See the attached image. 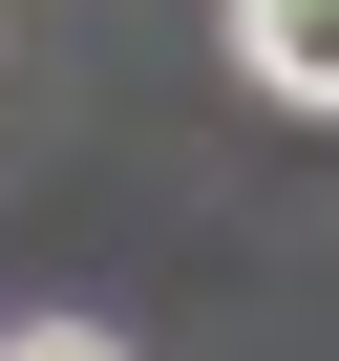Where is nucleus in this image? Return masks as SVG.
Returning <instances> with one entry per match:
<instances>
[{
    "mask_svg": "<svg viewBox=\"0 0 339 361\" xmlns=\"http://www.w3.org/2000/svg\"><path fill=\"white\" fill-rule=\"evenodd\" d=\"M0 361H127L106 319H22V340H0Z\"/></svg>",
    "mask_w": 339,
    "mask_h": 361,
    "instance_id": "obj_2",
    "label": "nucleus"
},
{
    "mask_svg": "<svg viewBox=\"0 0 339 361\" xmlns=\"http://www.w3.org/2000/svg\"><path fill=\"white\" fill-rule=\"evenodd\" d=\"M234 85H276V106H339V0H234Z\"/></svg>",
    "mask_w": 339,
    "mask_h": 361,
    "instance_id": "obj_1",
    "label": "nucleus"
}]
</instances>
